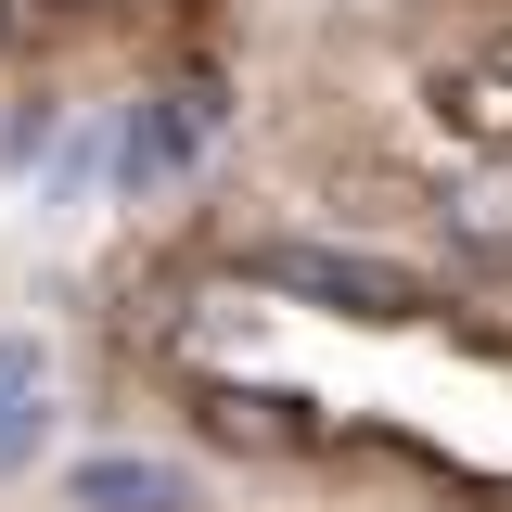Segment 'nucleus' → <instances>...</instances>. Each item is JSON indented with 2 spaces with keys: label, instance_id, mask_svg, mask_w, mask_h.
<instances>
[{
  "label": "nucleus",
  "instance_id": "obj_6",
  "mask_svg": "<svg viewBox=\"0 0 512 512\" xmlns=\"http://www.w3.org/2000/svg\"><path fill=\"white\" fill-rule=\"evenodd\" d=\"M26 13H39V26H77V13H103V0H26Z\"/></svg>",
  "mask_w": 512,
  "mask_h": 512
},
{
  "label": "nucleus",
  "instance_id": "obj_2",
  "mask_svg": "<svg viewBox=\"0 0 512 512\" xmlns=\"http://www.w3.org/2000/svg\"><path fill=\"white\" fill-rule=\"evenodd\" d=\"M64 487H77V512H192V474L154 448H90Z\"/></svg>",
  "mask_w": 512,
  "mask_h": 512
},
{
  "label": "nucleus",
  "instance_id": "obj_4",
  "mask_svg": "<svg viewBox=\"0 0 512 512\" xmlns=\"http://www.w3.org/2000/svg\"><path fill=\"white\" fill-rule=\"evenodd\" d=\"M39 372H52V346L39 333H0V397H39Z\"/></svg>",
  "mask_w": 512,
  "mask_h": 512
},
{
  "label": "nucleus",
  "instance_id": "obj_1",
  "mask_svg": "<svg viewBox=\"0 0 512 512\" xmlns=\"http://www.w3.org/2000/svg\"><path fill=\"white\" fill-rule=\"evenodd\" d=\"M256 282H282V295H320L333 320H436V282H410L397 256H359V244H320V231H295V244H244Z\"/></svg>",
  "mask_w": 512,
  "mask_h": 512
},
{
  "label": "nucleus",
  "instance_id": "obj_3",
  "mask_svg": "<svg viewBox=\"0 0 512 512\" xmlns=\"http://www.w3.org/2000/svg\"><path fill=\"white\" fill-rule=\"evenodd\" d=\"M52 448V397H0V474Z\"/></svg>",
  "mask_w": 512,
  "mask_h": 512
},
{
  "label": "nucleus",
  "instance_id": "obj_5",
  "mask_svg": "<svg viewBox=\"0 0 512 512\" xmlns=\"http://www.w3.org/2000/svg\"><path fill=\"white\" fill-rule=\"evenodd\" d=\"M39 141H52V90H26V103H13V128H0V154H13V167H26V154H39Z\"/></svg>",
  "mask_w": 512,
  "mask_h": 512
}]
</instances>
